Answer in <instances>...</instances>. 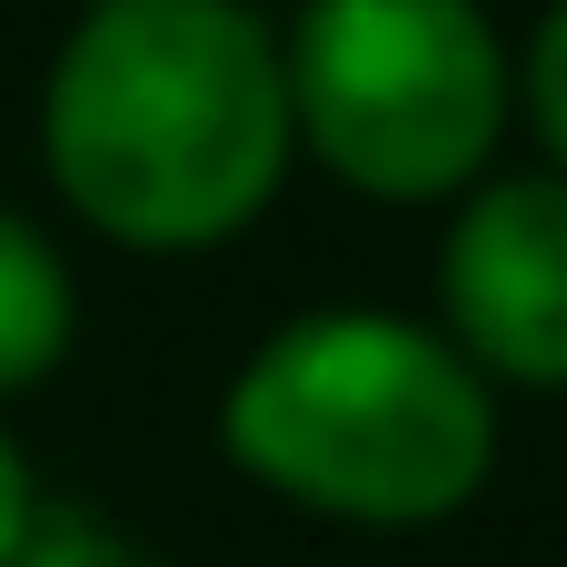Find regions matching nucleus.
I'll return each instance as SVG.
<instances>
[{
    "instance_id": "1",
    "label": "nucleus",
    "mask_w": 567,
    "mask_h": 567,
    "mask_svg": "<svg viewBox=\"0 0 567 567\" xmlns=\"http://www.w3.org/2000/svg\"><path fill=\"white\" fill-rule=\"evenodd\" d=\"M40 150L100 239L219 249L299 150L279 30L249 0H90L40 90Z\"/></svg>"
},
{
    "instance_id": "2",
    "label": "nucleus",
    "mask_w": 567,
    "mask_h": 567,
    "mask_svg": "<svg viewBox=\"0 0 567 567\" xmlns=\"http://www.w3.org/2000/svg\"><path fill=\"white\" fill-rule=\"evenodd\" d=\"M219 449L289 508L349 528H429L488 488L498 399L439 329L389 309H309L239 359Z\"/></svg>"
},
{
    "instance_id": "3",
    "label": "nucleus",
    "mask_w": 567,
    "mask_h": 567,
    "mask_svg": "<svg viewBox=\"0 0 567 567\" xmlns=\"http://www.w3.org/2000/svg\"><path fill=\"white\" fill-rule=\"evenodd\" d=\"M289 130L369 199L478 189L518 60L478 0H309L279 40Z\"/></svg>"
},
{
    "instance_id": "4",
    "label": "nucleus",
    "mask_w": 567,
    "mask_h": 567,
    "mask_svg": "<svg viewBox=\"0 0 567 567\" xmlns=\"http://www.w3.org/2000/svg\"><path fill=\"white\" fill-rule=\"evenodd\" d=\"M449 349L478 379L508 389H567V179L518 169L478 179L439 249Z\"/></svg>"
},
{
    "instance_id": "5",
    "label": "nucleus",
    "mask_w": 567,
    "mask_h": 567,
    "mask_svg": "<svg viewBox=\"0 0 567 567\" xmlns=\"http://www.w3.org/2000/svg\"><path fill=\"white\" fill-rule=\"evenodd\" d=\"M80 339V289H70V259L20 219L0 209V399L40 389Z\"/></svg>"
},
{
    "instance_id": "6",
    "label": "nucleus",
    "mask_w": 567,
    "mask_h": 567,
    "mask_svg": "<svg viewBox=\"0 0 567 567\" xmlns=\"http://www.w3.org/2000/svg\"><path fill=\"white\" fill-rule=\"evenodd\" d=\"M10 567H169V558H150L120 518H90V508H40V518H30V538L10 548Z\"/></svg>"
},
{
    "instance_id": "7",
    "label": "nucleus",
    "mask_w": 567,
    "mask_h": 567,
    "mask_svg": "<svg viewBox=\"0 0 567 567\" xmlns=\"http://www.w3.org/2000/svg\"><path fill=\"white\" fill-rule=\"evenodd\" d=\"M518 90H528V120H538V140H548V159L567 179V0L538 20V40L518 60Z\"/></svg>"
},
{
    "instance_id": "8",
    "label": "nucleus",
    "mask_w": 567,
    "mask_h": 567,
    "mask_svg": "<svg viewBox=\"0 0 567 567\" xmlns=\"http://www.w3.org/2000/svg\"><path fill=\"white\" fill-rule=\"evenodd\" d=\"M30 518H40V488H30V458H20V439L0 429V567H10V548L30 538Z\"/></svg>"
}]
</instances>
